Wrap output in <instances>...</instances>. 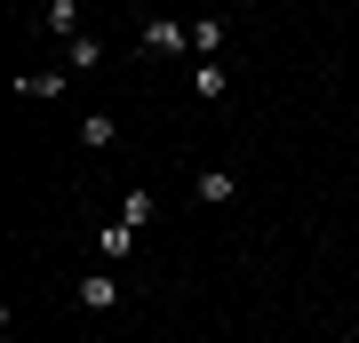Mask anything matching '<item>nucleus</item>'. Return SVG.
<instances>
[{
    "instance_id": "1",
    "label": "nucleus",
    "mask_w": 359,
    "mask_h": 343,
    "mask_svg": "<svg viewBox=\"0 0 359 343\" xmlns=\"http://www.w3.org/2000/svg\"><path fill=\"white\" fill-rule=\"evenodd\" d=\"M184 48H192V25H176V16L144 25V56H184Z\"/></svg>"
},
{
    "instance_id": "2",
    "label": "nucleus",
    "mask_w": 359,
    "mask_h": 343,
    "mask_svg": "<svg viewBox=\"0 0 359 343\" xmlns=\"http://www.w3.org/2000/svg\"><path fill=\"white\" fill-rule=\"evenodd\" d=\"M96 255H104V264H128V255H136V224H128V216L104 224V231H96Z\"/></svg>"
},
{
    "instance_id": "3",
    "label": "nucleus",
    "mask_w": 359,
    "mask_h": 343,
    "mask_svg": "<svg viewBox=\"0 0 359 343\" xmlns=\"http://www.w3.org/2000/svg\"><path fill=\"white\" fill-rule=\"evenodd\" d=\"M80 304H88V311H112L120 304V280H112V271H88V280H80Z\"/></svg>"
},
{
    "instance_id": "4",
    "label": "nucleus",
    "mask_w": 359,
    "mask_h": 343,
    "mask_svg": "<svg viewBox=\"0 0 359 343\" xmlns=\"http://www.w3.org/2000/svg\"><path fill=\"white\" fill-rule=\"evenodd\" d=\"M40 25H48L56 40H80V0H48V8H40Z\"/></svg>"
},
{
    "instance_id": "5",
    "label": "nucleus",
    "mask_w": 359,
    "mask_h": 343,
    "mask_svg": "<svg viewBox=\"0 0 359 343\" xmlns=\"http://www.w3.org/2000/svg\"><path fill=\"white\" fill-rule=\"evenodd\" d=\"M112 136H120V120H112V112H80V144H88V152H104Z\"/></svg>"
},
{
    "instance_id": "6",
    "label": "nucleus",
    "mask_w": 359,
    "mask_h": 343,
    "mask_svg": "<svg viewBox=\"0 0 359 343\" xmlns=\"http://www.w3.org/2000/svg\"><path fill=\"white\" fill-rule=\"evenodd\" d=\"M224 88H231V72H224L216 56H200V72H192V96H224Z\"/></svg>"
},
{
    "instance_id": "7",
    "label": "nucleus",
    "mask_w": 359,
    "mask_h": 343,
    "mask_svg": "<svg viewBox=\"0 0 359 343\" xmlns=\"http://www.w3.org/2000/svg\"><path fill=\"white\" fill-rule=\"evenodd\" d=\"M192 48H200V56L224 48V25H216V16H200V25H192Z\"/></svg>"
},
{
    "instance_id": "8",
    "label": "nucleus",
    "mask_w": 359,
    "mask_h": 343,
    "mask_svg": "<svg viewBox=\"0 0 359 343\" xmlns=\"http://www.w3.org/2000/svg\"><path fill=\"white\" fill-rule=\"evenodd\" d=\"M96 56H104V48H96V40H88V32H80V40H65V64H72V72H88V64H96Z\"/></svg>"
},
{
    "instance_id": "9",
    "label": "nucleus",
    "mask_w": 359,
    "mask_h": 343,
    "mask_svg": "<svg viewBox=\"0 0 359 343\" xmlns=\"http://www.w3.org/2000/svg\"><path fill=\"white\" fill-rule=\"evenodd\" d=\"M152 208H160V200H152V191H128V208H120V216H128V224L144 231V224H152Z\"/></svg>"
},
{
    "instance_id": "10",
    "label": "nucleus",
    "mask_w": 359,
    "mask_h": 343,
    "mask_svg": "<svg viewBox=\"0 0 359 343\" xmlns=\"http://www.w3.org/2000/svg\"><path fill=\"white\" fill-rule=\"evenodd\" d=\"M25 96H65V72H25Z\"/></svg>"
},
{
    "instance_id": "11",
    "label": "nucleus",
    "mask_w": 359,
    "mask_h": 343,
    "mask_svg": "<svg viewBox=\"0 0 359 343\" xmlns=\"http://www.w3.org/2000/svg\"><path fill=\"white\" fill-rule=\"evenodd\" d=\"M192 200H231V176H192Z\"/></svg>"
},
{
    "instance_id": "12",
    "label": "nucleus",
    "mask_w": 359,
    "mask_h": 343,
    "mask_svg": "<svg viewBox=\"0 0 359 343\" xmlns=\"http://www.w3.org/2000/svg\"><path fill=\"white\" fill-rule=\"evenodd\" d=\"M327 343H359V335H327Z\"/></svg>"
}]
</instances>
